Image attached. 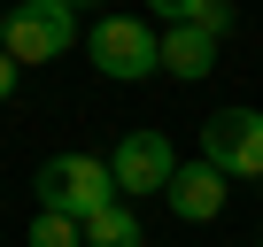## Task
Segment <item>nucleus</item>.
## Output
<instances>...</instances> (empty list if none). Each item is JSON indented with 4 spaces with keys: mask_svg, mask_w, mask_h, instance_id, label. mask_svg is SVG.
Here are the masks:
<instances>
[{
    "mask_svg": "<svg viewBox=\"0 0 263 247\" xmlns=\"http://www.w3.org/2000/svg\"><path fill=\"white\" fill-rule=\"evenodd\" d=\"M194 24H201L209 39H232V24H240V16H232V0H201V16H194Z\"/></svg>",
    "mask_w": 263,
    "mask_h": 247,
    "instance_id": "nucleus-10",
    "label": "nucleus"
},
{
    "mask_svg": "<svg viewBox=\"0 0 263 247\" xmlns=\"http://www.w3.org/2000/svg\"><path fill=\"white\" fill-rule=\"evenodd\" d=\"M70 8H101V0H70Z\"/></svg>",
    "mask_w": 263,
    "mask_h": 247,
    "instance_id": "nucleus-14",
    "label": "nucleus"
},
{
    "mask_svg": "<svg viewBox=\"0 0 263 247\" xmlns=\"http://www.w3.org/2000/svg\"><path fill=\"white\" fill-rule=\"evenodd\" d=\"M108 201H124V193H116V170L101 155H54V162H39V209H62V216L85 224Z\"/></svg>",
    "mask_w": 263,
    "mask_h": 247,
    "instance_id": "nucleus-2",
    "label": "nucleus"
},
{
    "mask_svg": "<svg viewBox=\"0 0 263 247\" xmlns=\"http://www.w3.org/2000/svg\"><path fill=\"white\" fill-rule=\"evenodd\" d=\"M147 8H155L163 31H171V24H194V16H201V0H147Z\"/></svg>",
    "mask_w": 263,
    "mask_h": 247,
    "instance_id": "nucleus-11",
    "label": "nucleus"
},
{
    "mask_svg": "<svg viewBox=\"0 0 263 247\" xmlns=\"http://www.w3.org/2000/svg\"><path fill=\"white\" fill-rule=\"evenodd\" d=\"M224 193H232V178H224L217 162H186V170L171 178L163 209H171V216H186V224H217V216H224Z\"/></svg>",
    "mask_w": 263,
    "mask_h": 247,
    "instance_id": "nucleus-6",
    "label": "nucleus"
},
{
    "mask_svg": "<svg viewBox=\"0 0 263 247\" xmlns=\"http://www.w3.org/2000/svg\"><path fill=\"white\" fill-rule=\"evenodd\" d=\"M201 162L224 178H263V108H217L201 123Z\"/></svg>",
    "mask_w": 263,
    "mask_h": 247,
    "instance_id": "nucleus-5",
    "label": "nucleus"
},
{
    "mask_svg": "<svg viewBox=\"0 0 263 247\" xmlns=\"http://www.w3.org/2000/svg\"><path fill=\"white\" fill-rule=\"evenodd\" d=\"M108 170H116V193H124V201H163L186 162H178L171 132H124L116 155H108Z\"/></svg>",
    "mask_w": 263,
    "mask_h": 247,
    "instance_id": "nucleus-3",
    "label": "nucleus"
},
{
    "mask_svg": "<svg viewBox=\"0 0 263 247\" xmlns=\"http://www.w3.org/2000/svg\"><path fill=\"white\" fill-rule=\"evenodd\" d=\"M85 247H140V216H132V201H108L101 216H85Z\"/></svg>",
    "mask_w": 263,
    "mask_h": 247,
    "instance_id": "nucleus-8",
    "label": "nucleus"
},
{
    "mask_svg": "<svg viewBox=\"0 0 263 247\" xmlns=\"http://www.w3.org/2000/svg\"><path fill=\"white\" fill-rule=\"evenodd\" d=\"M16 85H24V62H16V54H0V100H16Z\"/></svg>",
    "mask_w": 263,
    "mask_h": 247,
    "instance_id": "nucleus-12",
    "label": "nucleus"
},
{
    "mask_svg": "<svg viewBox=\"0 0 263 247\" xmlns=\"http://www.w3.org/2000/svg\"><path fill=\"white\" fill-rule=\"evenodd\" d=\"M85 54H93V70H101V77L140 85V77H155V70H163V31H155L147 16H101V24L85 31Z\"/></svg>",
    "mask_w": 263,
    "mask_h": 247,
    "instance_id": "nucleus-1",
    "label": "nucleus"
},
{
    "mask_svg": "<svg viewBox=\"0 0 263 247\" xmlns=\"http://www.w3.org/2000/svg\"><path fill=\"white\" fill-rule=\"evenodd\" d=\"M78 47V8L70 0H16L8 8V54L16 62H62Z\"/></svg>",
    "mask_w": 263,
    "mask_h": 247,
    "instance_id": "nucleus-4",
    "label": "nucleus"
},
{
    "mask_svg": "<svg viewBox=\"0 0 263 247\" xmlns=\"http://www.w3.org/2000/svg\"><path fill=\"white\" fill-rule=\"evenodd\" d=\"M8 8H16V0H8Z\"/></svg>",
    "mask_w": 263,
    "mask_h": 247,
    "instance_id": "nucleus-15",
    "label": "nucleus"
},
{
    "mask_svg": "<svg viewBox=\"0 0 263 247\" xmlns=\"http://www.w3.org/2000/svg\"><path fill=\"white\" fill-rule=\"evenodd\" d=\"M31 247H85V224L62 216V209H39L31 216Z\"/></svg>",
    "mask_w": 263,
    "mask_h": 247,
    "instance_id": "nucleus-9",
    "label": "nucleus"
},
{
    "mask_svg": "<svg viewBox=\"0 0 263 247\" xmlns=\"http://www.w3.org/2000/svg\"><path fill=\"white\" fill-rule=\"evenodd\" d=\"M217 47H224V39H209L201 24H171V31H163V70L186 77V85H201V77L217 70Z\"/></svg>",
    "mask_w": 263,
    "mask_h": 247,
    "instance_id": "nucleus-7",
    "label": "nucleus"
},
{
    "mask_svg": "<svg viewBox=\"0 0 263 247\" xmlns=\"http://www.w3.org/2000/svg\"><path fill=\"white\" fill-rule=\"evenodd\" d=\"M0 54H8V16H0Z\"/></svg>",
    "mask_w": 263,
    "mask_h": 247,
    "instance_id": "nucleus-13",
    "label": "nucleus"
}]
</instances>
